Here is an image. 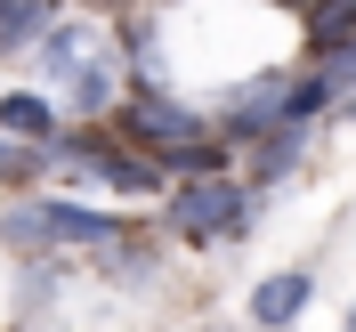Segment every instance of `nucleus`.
Masks as SVG:
<instances>
[{
	"mask_svg": "<svg viewBox=\"0 0 356 332\" xmlns=\"http://www.w3.org/2000/svg\"><path fill=\"white\" fill-rule=\"evenodd\" d=\"M0 235L17 251H41V244H89V251H122L130 244V227L113 219V211H81V203H17Z\"/></svg>",
	"mask_w": 356,
	"mask_h": 332,
	"instance_id": "nucleus-1",
	"label": "nucleus"
},
{
	"mask_svg": "<svg viewBox=\"0 0 356 332\" xmlns=\"http://www.w3.org/2000/svg\"><path fill=\"white\" fill-rule=\"evenodd\" d=\"M243 211H251V203H243V187H235L227 171L186 178V187L170 195V227L186 235V244H219V235H235V227H243Z\"/></svg>",
	"mask_w": 356,
	"mask_h": 332,
	"instance_id": "nucleus-2",
	"label": "nucleus"
},
{
	"mask_svg": "<svg viewBox=\"0 0 356 332\" xmlns=\"http://www.w3.org/2000/svg\"><path fill=\"white\" fill-rule=\"evenodd\" d=\"M284 122H291V81H284V65L219 97V138H235V146H251V138H267V130H284Z\"/></svg>",
	"mask_w": 356,
	"mask_h": 332,
	"instance_id": "nucleus-3",
	"label": "nucleus"
},
{
	"mask_svg": "<svg viewBox=\"0 0 356 332\" xmlns=\"http://www.w3.org/2000/svg\"><path fill=\"white\" fill-rule=\"evenodd\" d=\"M122 130L146 138L154 155H170V146H186V138H202V113L178 106V97H162V89H138L130 106H122Z\"/></svg>",
	"mask_w": 356,
	"mask_h": 332,
	"instance_id": "nucleus-4",
	"label": "nucleus"
},
{
	"mask_svg": "<svg viewBox=\"0 0 356 332\" xmlns=\"http://www.w3.org/2000/svg\"><path fill=\"white\" fill-rule=\"evenodd\" d=\"M308 267H284V276H267V284L259 292H251V324H259V332H284L291 324V316H300V308H308Z\"/></svg>",
	"mask_w": 356,
	"mask_h": 332,
	"instance_id": "nucleus-5",
	"label": "nucleus"
},
{
	"mask_svg": "<svg viewBox=\"0 0 356 332\" xmlns=\"http://www.w3.org/2000/svg\"><path fill=\"white\" fill-rule=\"evenodd\" d=\"M65 106H73V113H106V106H113V57H106V49L81 57V65L65 73Z\"/></svg>",
	"mask_w": 356,
	"mask_h": 332,
	"instance_id": "nucleus-6",
	"label": "nucleus"
},
{
	"mask_svg": "<svg viewBox=\"0 0 356 332\" xmlns=\"http://www.w3.org/2000/svg\"><path fill=\"white\" fill-rule=\"evenodd\" d=\"M49 24H57V8H49V0H0V57H8V49L49 41Z\"/></svg>",
	"mask_w": 356,
	"mask_h": 332,
	"instance_id": "nucleus-7",
	"label": "nucleus"
},
{
	"mask_svg": "<svg viewBox=\"0 0 356 332\" xmlns=\"http://www.w3.org/2000/svg\"><path fill=\"white\" fill-rule=\"evenodd\" d=\"M97 49H106V41H97L89 24H49V41H41V73H49V81H65V73L81 65V57H97Z\"/></svg>",
	"mask_w": 356,
	"mask_h": 332,
	"instance_id": "nucleus-8",
	"label": "nucleus"
},
{
	"mask_svg": "<svg viewBox=\"0 0 356 332\" xmlns=\"http://www.w3.org/2000/svg\"><path fill=\"white\" fill-rule=\"evenodd\" d=\"M0 130H17L24 146H41V138H57V113H49V97H33V89H8V97H0Z\"/></svg>",
	"mask_w": 356,
	"mask_h": 332,
	"instance_id": "nucleus-9",
	"label": "nucleus"
},
{
	"mask_svg": "<svg viewBox=\"0 0 356 332\" xmlns=\"http://www.w3.org/2000/svg\"><path fill=\"white\" fill-rule=\"evenodd\" d=\"M97 178H106V187H122V195H162V155H154V162L106 155V162H97Z\"/></svg>",
	"mask_w": 356,
	"mask_h": 332,
	"instance_id": "nucleus-10",
	"label": "nucleus"
},
{
	"mask_svg": "<svg viewBox=\"0 0 356 332\" xmlns=\"http://www.w3.org/2000/svg\"><path fill=\"white\" fill-rule=\"evenodd\" d=\"M227 146H235V138H219V146H211V138H186V146H170V155H162V171L211 178V171H227Z\"/></svg>",
	"mask_w": 356,
	"mask_h": 332,
	"instance_id": "nucleus-11",
	"label": "nucleus"
},
{
	"mask_svg": "<svg viewBox=\"0 0 356 332\" xmlns=\"http://www.w3.org/2000/svg\"><path fill=\"white\" fill-rule=\"evenodd\" d=\"M308 33H316L324 49H340V41L356 33V0H316V8H308Z\"/></svg>",
	"mask_w": 356,
	"mask_h": 332,
	"instance_id": "nucleus-12",
	"label": "nucleus"
},
{
	"mask_svg": "<svg viewBox=\"0 0 356 332\" xmlns=\"http://www.w3.org/2000/svg\"><path fill=\"white\" fill-rule=\"evenodd\" d=\"M300 130H308V122H284V130L259 138V178H284L291 162H300Z\"/></svg>",
	"mask_w": 356,
	"mask_h": 332,
	"instance_id": "nucleus-13",
	"label": "nucleus"
},
{
	"mask_svg": "<svg viewBox=\"0 0 356 332\" xmlns=\"http://www.w3.org/2000/svg\"><path fill=\"white\" fill-rule=\"evenodd\" d=\"M324 89H332V73H308V81H291V122H308V113L324 106Z\"/></svg>",
	"mask_w": 356,
	"mask_h": 332,
	"instance_id": "nucleus-14",
	"label": "nucleus"
},
{
	"mask_svg": "<svg viewBox=\"0 0 356 332\" xmlns=\"http://www.w3.org/2000/svg\"><path fill=\"white\" fill-rule=\"evenodd\" d=\"M24 171H33V155H17V146L0 138V187H8V178H24Z\"/></svg>",
	"mask_w": 356,
	"mask_h": 332,
	"instance_id": "nucleus-15",
	"label": "nucleus"
},
{
	"mask_svg": "<svg viewBox=\"0 0 356 332\" xmlns=\"http://www.w3.org/2000/svg\"><path fill=\"white\" fill-rule=\"evenodd\" d=\"M332 73H340V81H356V33H348V41L332 49Z\"/></svg>",
	"mask_w": 356,
	"mask_h": 332,
	"instance_id": "nucleus-16",
	"label": "nucleus"
},
{
	"mask_svg": "<svg viewBox=\"0 0 356 332\" xmlns=\"http://www.w3.org/2000/svg\"><path fill=\"white\" fill-rule=\"evenodd\" d=\"M348 332H356V316H348Z\"/></svg>",
	"mask_w": 356,
	"mask_h": 332,
	"instance_id": "nucleus-17",
	"label": "nucleus"
}]
</instances>
